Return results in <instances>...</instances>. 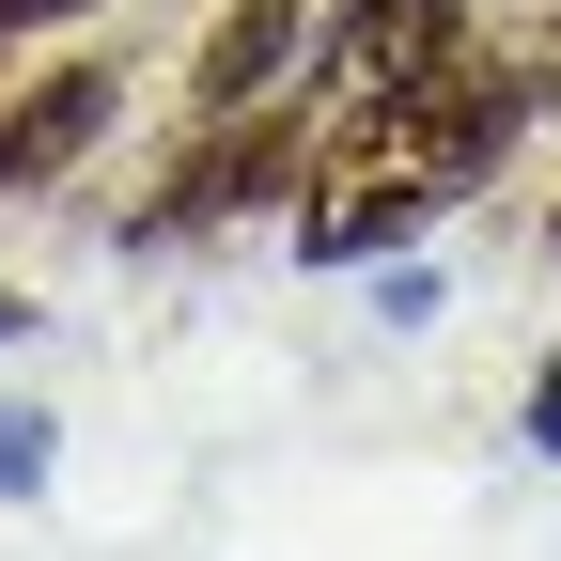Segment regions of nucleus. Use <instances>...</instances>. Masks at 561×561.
<instances>
[{"label": "nucleus", "mask_w": 561, "mask_h": 561, "mask_svg": "<svg viewBox=\"0 0 561 561\" xmlns=\"http://www.w3.org/2000/svg\"><path fill=\"white\" fill-rule=\"evenodd\" d=\"M312 62H328V94H343V110L437 94L453 62H468V0H343V16L312 32Z\"/></svg>", "instance_id": "1"}, {"label": "nucleus", "mask_w": 561, "mask_h": 561, "mask_svg": "<svg viewBox=\"0 0 561 561\" xmlns=\"http://www.w3.org/2000/svg\"><path fill=\"white\" fill-rule=\"evenodd\" d=\"M297 62H312V0H219L203 47H187V94L234 125V110H265L280 79H297Z\"/></svg>", "instance_id": "2"}, {"label": "nucleus", "mask_w": 561, "mask_h": 561, "mask_svg": "<svg viewBox=\"0 0 561 561\" xmlns=\"http://www.w3.org/2000/svg\"><path fill=\"white\" fill-rule=\"evenodd\" d=\"M125 110V79H110V62H62V79L16 110V125H0V203H16V187H47L62 157H94V125Z\"/></svg>", "instance_id": "3"}, {"label": "nucleus", "mask_w": 561, "mask_h": 561, "mask_svg": "<svg viewBox=\"0 0 561 561\" xmlns=\"http://www.w3.org/2000/svg\"><path fill=\"white\" fill-rule=\"evenodd\" d=\"M47 437H62V421L0 390V500H47Z\"/></svg>", "instance_id": "4"}, {"label": "nucleus", "mask_w": 561, "mask_h": 561, "mask_svg": "<svg viewBox=\"0 0 561 561\" xmlns=\"http://www.w3.org/2000/svg\"><path fill=\"white\" fill-rule=\"evenodd\" d=\"M515 437H530V453H546V468H561V359H546V375H530V405H515Z\"/></svg>", "instance_id": "5"}, {"label": "nucleus", "mask_w": 561, "mask_h": 561, "mask_svg": "<svg viewBox=\"0 0 561 561\" xmlns=\"http://www.w3.org/2000/svg\"><path fill=\"white\" fill-rule=\"evenodd\" d=\"M32 16H79V0H0V32H32Z\"/></svg>", "instance_id": "6"}, {"label": "nucleus", "mask_w": 561, "mask_h": 561, "mask_svg": "<svg viewBox=\"0 0 561 561\" xmlns=\"http://www.w3.org/2000/svg\"><path fill=\"white\" fill-rule=\"evenodd\" d=\"M16 328H32V297H0V343H16Z\"/></svg>", "instance_id": "7"}]
</instances>
